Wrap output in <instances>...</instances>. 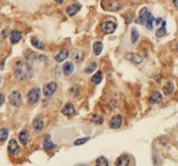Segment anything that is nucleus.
<instances>
[{"label":"nucleus","mask_w":178,"mask_h":166,"mask_svg":"<svg viewBox=\"0 0 178 166\" xmlns=\"http://www.w3.org/2000/svg\"><path fill=\"white\" fill-rule=\"evenodd\" d=\"M14 74L17 80L24 82V80H28L33 77L34 70L26 62L18 61L14 66Z\"/></svg>","instance_id":"f257e3e1"},{"label":"nucleus","mask_w":178,"mask_h":166,"mask_svg":"<svg viewBox=\"0 0 178 166\" xmlns=\"http://www.w3.org/2000/svg\"><path fill=\"white\" fill-rule=\"evenodd\" d=\"M40 95H41V90L39 88H33L31 90H29L28 94H27V101L29 103H36L40 98Z\"/></svg>","instance_id":"f03ea898"},{"label":"nucleus","mask_w":178,"mask_h":166,"mask_svg":"<svg viewBox=\"0 0 178 166\" xmlns=\"http://www.w3.org/2000/svg\"><path fill=\"white\" fill-rule=\"evenodd\" d=\"M10 103L13 107H20L22 105V96H21V93L19 91H14L12 92V94L10 95Z\"/></svg>","instance_id":"7ed1b4c3"},{"label":"nucleus","mask_w":178,"mask_h":166,"mask_svg":"<svg viewBox=\"0 0 178 166\" xmlns=\"http://www.w3.org/2000/svg\"><path fill=\"white\" fill-rule=\"evenodd\" d=\"M101 29L105 33H112L115 31L116 24L112 21H104L101 24Z\"/></svg>","instance_id":"20e7f679"},{"label":"nucleus","mask_w":178,"mask_h":166,"mask_svg":"<svg viewBox=\"0 0 178 166\" xmlns=\"http://www.w3.org/2000/svg\"><path fill=\"white\" fill-rule=\"evenodd\" d=\"M56 90H57V84L55 82H50L45 85V87H44V89H43V93L46 97H48V96H52Z\"/></svg>","instance_id":"39448f33"},{"label":"nucleus","mask_w":178,"mask_h":166,"mask_svg":"<svg viewBox=\"0 0 178 166\" xmlns=\"http://www.w3.org/2000/svg\"><path fill=\"white\" fill-rule=\"evenodd\" d=\"M19 152H20V146H19L18 142L15 139L10 140V142H8V153H10L12 156H15V155H17Z\"/></svg>","instance_id":"423d86ee"},{"label":"nucleus","mask_w":178,"mask_h":166,"mask_svg":"<svg viewBox=\"0 0 178 166\" xmlns=\"http://www.w3.org/2000/svg\"><path fill=\"white\" fill-rule=\"evenodd\" d=\"M80 10H81V4H79V3L70 4V5L67 6L66 14L68 15L69 17H73V16H75V15L77 14Z\"/></svg>","instance_id":"0eeeda50"},{"label":"nucleus","mask_w":178,"mask_h":166,"mask_svg":"<svg viewBox=\"0 0 178 166\" xmlns=\"http://www.w3.org/2000/svg\"><path fill=\"white\" fill-rule=\"evenodd\" d=\"M69 57V51L67 49H62L60 52H58V54L55 57V61L57 63H62L63 61L67 59Z\"/></svg>","instance_id":"6e6552de"},{"label":"nucleus","mask_w":178,"mask_h":166,"mask_svg":"<svg viewBox=\"0 0 178 166\" xmlns=\"http://www.w3.org/2000/svg\"><path fill=\"white\" fill-rule=\"evenodd\" d=\"M44 127V121L42 118L40 117H37V118L34 119L33 121V129L35 130L36 132H41Z\"/></svg>","instance_id":"1a4fd4ad"},{"label":"nucleus","mask_w":178,"mask_h":166,"mask_svg":"<svg viewBox=\"0 0 178 166\" xmlns=\"http://www.w3.org/2000/svg\"><path fill=\"white\" fill-rule=\"evenodd\" d=\"M148 14H149V10H148L147 8L146 7L141 8V12H139L138 18L136 19V23H138V24H145L146 19H147V17H148Z\"/></svg>","instance_id":"9d476101"},{"label":"nucleus","mask_w":178,"mask_h":166,"mask_svg":"<svg viewBox=\"0 0 178 166\" xmlns=\"http://www.w3.org/2000/svg\"><path fill=\"white\" fill-rule=\"evenodd\" d=\"M130 163V158H129L127 155H122L116 159L115 165L116 166H129Z\"/></svg>","instance_id":"9b49d317"},{"label":"nucleus","mask_w":178,"mask_h":166,"mask_svg":"<svg viewBox=\"0 0 178 166\" xmlns=\"http://www.w3.org/2000/svg\"><path fill=\"white\" fill-rule=\"evenodd\" d=\"M109 124L111 129H118V127H120V125H122V116L116 115V116L112 117Z\"/></svg>","instance_id":"f8f14e48"},{"label":"nucleus","mask_w":178,"mask_h":166,"mask_svg":"<svg viewBox=\"0 0 178 166\" xmlns=\"http://www.w3.org/2000/svg\"><path fill=\"white\" fill-rule=\"evenodd\" d=\"M123 7V4L120 3L118 0H112L108 3L107 10H112V12H115V10H118Z\"/></svg>","instance_id":"ddd939ff"},{"label":"nucleus","mask_w":178,"mask_h":166,"mask_svg":"<svg viewBox=\"0 0 178 166\" xmlns=\"http://www.w3.org/2000/svg\"><path fill=\"white\" fill-rule=\"evenodd\" d=\"M22 38V35L19 31H12L10 35V41L12 44H17Z\"/></svg>","instance_id":"4468645a"},{"label":"nucleus","mask_w":178,"mask_h":166,"mask_svg":"<svg viewBox=\"0 0 178 166\" xmlns=\"http://www.w3.org/2000/svg\"><path fill=\"white\" fill-rule=\"evenodd\" d=\"M28 139H29V135H28V132L26 130H23L19 133V141L21 142V144L23 145H26L28 143Z\"/></svg>","instance_id":"2eb2a0df"},{"label":"nucleus","mask_w":178,"mask_h":166,"mask_svg":"<svg viewBox=\"0 0 178 166\" xmlns=\"http://www.w3.org/2000/svg\"><path fill=\"white\" fill-rule=\"evenodd\" d=\"M126 57L129 60V61L132 62V63H134V64H139V63H141V61H143L141 55L137 54H134V52H130V54H128L126 55Z\"/></svg>","instance_id":"dca6fc26"},{"label":"nucleus","mask_w":178,"mask_h":166,"mask_svg":"<svg viewBox=\"0 0 178 166\" xmlns=\"http://www.w3.org/2000/svg\"><path fill=\"white\" fill-rule=\"evenodd\" d=\"M62 113L66 116H73L75 114V107H73L71 103H66V105L63 107Z\"/></svg>","instance_id":"f3484780"},{"label":"nucleus","mask_w":178,"mask_h":166,"mask_svg":"<svg viewBox=\"0 0 178 166\" xmlns=\"http://www.w3.org/2000/svg\"><path fill=\"white\" fill-rule=\"evenodd\" d=\"M162 94H160L159 92H153L151 94V96H150L149 100H150V103H152V105H154V103H159L160 100H162Z\"/></svg>","instance_id":"a211bd4d"},{"label":"nucleus","mask_w":178,"mask_h":166,"mask_svg":"<svg viewBox=\"0 0 178 166\" xmlns=\"http://www.w3.org/2000/svg\"><path fill=\"white\" fill-rule=\"evenodd\" d=\"M92 49H93V52H94L95 55H99L101 52L103 51V43L99 41L94 42V43H93V46H92Z\"/></svg>","instance_id":"6ab92c4d"},{"label":"nucleus","mask_w":178,"mask_h":166,"mask_svg":"<svg viewBox=\"0 0 178 166\" xmlns=\"http://www.w3.org/2000/svg\"><path fill=\"white\" fill-rule=\"evenodd\" d=\"M63 71L66 75H69V74L73 73V64L71 62H66L63 66Z\"/></svg>","instance_id":"aec40b11"},{"label":"nucleus","mask_w":178,"mask_h":166,"mask_svg":"<svg viewBox=\"0 0 178 166\" xmlns=\"http://www.w3.org/2000/svg\"><path fill=\"white\" fill-rule=\"evenodd\" d=\"M173 91H174V86H173V83L169 82L168 84H167L166 86L164 87V93H165V95L169 96V95L172 94Z\"/></svg>","instance_id":"412c9836"},{"label":"nucleus","mask_w":178,"mask_h":166,"mask_svg":"<svg viewBox=\"0 0 178 166\" xmlns=\"http://www.w3.org/2000/svg\"><path fill=\"white\" fill-rule=\"evenodd\" d=\"M43 147H44V150H52V148H55V147H56V145H55V144L52 143V141H50L49 137H47L45 140H44Z\"/></svg>","instance_id":"4be33fe9"},{"label":"nucleus","mask_w":178,"mask_h":166,"mask_svg":"<svg viewBox=\"0 0 178 166\" xmlns=\"http://www.w3.org/2000/svg\"><path fill=\"white\" fill-rule=\"evenodd\" d=\"M73 61H76L77 63H80V62H82L84 59V52L80 51V50H77L76 52H73Z\"/></svg>","instance_id":"5701e85b"},{"label":"nucleus","mask_w":178,"mask_h":166,"mask_svg":"<svg viewBox=\"0 0 178 166\" xmlns=\"http://www.w3.org/2000/svg\"><path fill=\"white\" fill-rule=\"evenodd\" d=\"M153 22H154L153 15H152L151 13H149V14H148L147 19H146V23H145V24L147 25L148 29H152V28H153Z\"/></svg>","instance_id":"b1692460"},{"label":"nucleus","mask_w":178,"mask_h":166,"mask_svg":"<svg viewBox=\"0 0 178 166\" xmlns=\"http://www.w3.org/2000/svg\"><path fill=\"white\" fill-rule=\"evenodd\" d=\"M162 26L160 27L159 29H158L157 31H156V37L157 38H162L164 37L165 35H166L167 33V29H166V21H162Z\"/></svg>","instance_id":"393cba45"},{"label":"nucleus","mask_w":178,"mask_h":166,"mask_svg":"<svg viewBox=\"0 0 178 166\" xmlns=\"http://www.w3.org/2000/svg\"><path fill=\"white\" fill-rule=\"evenodd\" d=\"M102 77H103L102 71H97L96 73L91 77V80H92L93 84H99V83L102 82Z\"/></svg>","instance_id":"a878e982"},{"label":"nucleus","mask_w":178,"mask_h":166,"mask_svg":"<svg viewBox=\"0 0 178 166\" xmlns=\"http://www.w3.org/2000/svg\"><path fill=\"white\" fill-rule=\"evenodd\" d=\"M8 137V130L6 127L0 129V142H4Z\"/></svg>","instance_id":"bb28decb"},{"label":"nucleus","mask_w":178,"mask_h":166,"mask_svg":"<svg viewBox=\"0 0 178 166\" xmlns=\"http://www.w3.org/2000/svg\"><path fill=\"white\" fill-rule=\"evenodd\" d=\"M31 44H33L34 47H36L37 49H44V44L41 41L37 39V38H33L31 39Z\"/></svg>","instance_id":"cd10ccee"},{"label":"nucleus","mask_w":178,"mask_h":166,"mask_svg":"<svg viewBox=\"0 0 178 166\" xmlns=\"http://www.w3.org/2000/svg\"><path fill=\"white\" fill-rule=\"evenodd\" d=\"M95 166H109V163L105 157H99L95 161Z\"/></svg>","instance_id":"c85d7f7f"},{"label":"nucleus","mask_w":178,"mask_h":166,"mask_svg":"<svg viewBox=\"0 0 178 166\" xmlns=\"http://www.w3.org/2000/svg\"><path fill=\"white\" fill-rule=\"evenodd\" d=\"M138 37H139V33H138V31H137V29L132 28V31H131V41H132V43H136L137 40H138Z\"/></svg>","instance_id":"c756f323"},{"label":"nucleus","mask_w":178,"mask_h":166,"mask_svg":"<svg viewBox=\"0 0 178 166\" xmlns=\"http://www.w3.org/2000/svg\"><path fill=\"white\" fill-rule=\"evenodd\" d=\"M95 69H96V64L93 62V63H91L90 65H88L87 67L85 68V73H91V72L94 71Z\"/></svg>","instance_id":"7c9ffc66"},{"label":"nucleus","mask_w":178,"mask_h":166,"mask_svg":"<svg viewBox=\"0 0 178 166\" xmlns=\"http://www.w3.org/2000/svg\"><path fill=\"white\" fill-rule=\"evenodd\" d=\"M89 140H90V138H89V137L81 138V139H78V140H76V141L73 142V144H75V145H82V144H85L86 142L89 141Z\"/></svg>","instance_id":"2f4dec72"},{"label":"nucleus","mask_w":178,"mask_h":166,"mask_svg":"<svg viewBox=\"0 0 178 166\" xmlns=\"http://www.w3.org/2000/svg\"><path fill=\"white\" fill-rule=\"evenodd\" d=\"M69 93H70L71 96H77L78 93H79V89H78V87H73V88L70 89V91H69Z\"/></svg>","instance_id":"473e14b6"},{"label":"nucleus","mask_w":178,"mask_h":166,"mask_svg":"<svg viewBox=\"0 0 178 166\" xmlns=\"http://www.w3.org/2000/svg\"><path fill=\"white\" fill-rule=\"evenodd\" d=\"M92 120L95 121L96 123H102V122H103V119H102L101 117H99V116H95V115L92 117Z\"/></svg>","instance_id":"72a5a7b5"},{"label":"nucleus","mask_w":178,"mask_h":166,"mask_svg":"<svg viewBox=\"0 0 178 166\" xmlns=\"http://www.w3.org/2000/svg\"><path fill=\"white\" fill-rule=\"evenodd\" d=\"M4 95L2 94V93H0V107H1L2 105H3V103H4Z\"/></svg>","instance_id":"f704fd0d"},{"label":"nucleus","mask_w":178,"mask_h":166,"mask_svg":"<svg viewBox=\"0 0 178 166\" xmlns=\"http://www.w3.org/2000/svg\"><path fill=\"white\" fill-rule=\"evenodd\" d=\"M173 3H174L175 7L178 8V0H173Z\"/></svg>","instance_id":"c9c22d12"},{"label":"nucleus","mask_w":178,"mask_h":166,"mask_svg":"<svg viewBox=\"0 0 178 166\" xmlns=\"http://www.w3.org/2000/svg\"><path fill=\"white\" fill-rule=\"evenodd\" d=\"M162 18L156 19V24H159V23H162Z\"/></svg>","instance_id":"e433bc0d"},{"label":"nucleus","mask_w":178,"mask_h":166,"mask_svg":"<svg viewBox=\"0 0 178 166\" xmlns=\"http://www.w3.org/2000/svg\"><path fill=\"white\" fill-rule=\"evenodd\" d=\"M63 1H64V0H56V2H57V3H59V4H61Z\"/></svg>","instance_id":"4c0bfd02"},{"label":"nucleus","mask_w":178,"mask_h":166,"mask_svg":"<svg viewBox=\"0 0 178 166\" xmlns=\"http://www.w3.org/2000/svg\"><path fill=\"white\" fill-rule=\"evenodd\" d=\"M77 166H85V165H77Z\"/></svg>","instance_id":"58836bf2"},{"label":"nucleus","mask_w":178,"mask_h":166,"mask_svg":"<svg viewBox=\"0 0 178 166\" xmlns=\"http://www.w3.org/2000/svg\"><path fill=\"white\" fill-rule=\"evenodd\" d=\"M0 83H1V78H0Z\"/></svg>","instance_id":"ea45409f"},{"label":"nucleus","mask_w":178,"mask_h":166,"mask_svg":"<svg viewBox=\"0 0 178 166\" xmlns=\"http://www.w3.org/2000/svg\"><path fill=\"white\" fill-rule=\"evenodd\" d=\"M177 49H178V45H177Z\"/></svg>","instance_id":"a19ab883"}]
</instances>
